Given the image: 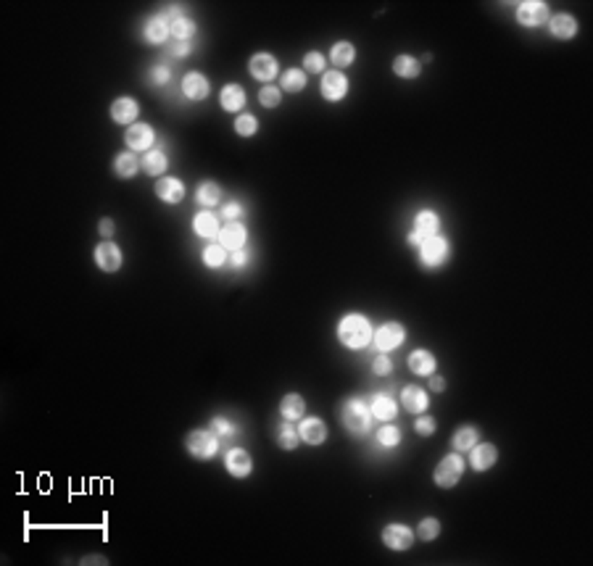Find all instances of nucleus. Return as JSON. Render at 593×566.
Listing matches in <instances>:
<instances>
[{"label":"nucleus","instance_id":"nucleus-21","mask_svg":"<svg viewBox=\"0 0 593 566\" xmlns=\"http://www.w3.org/2000/svg\"><path fill=\"white\" fill-rule=\"evenodd\" d=\"M401 403L409 413H425L427 406H430V398H427V392L422 388L412 385V388H406L401 392Z\"/></svg>","mask_w":593,"mask_h":566},{"label":"nucleus","instance_id":"nucleus-10","mask_svg":"<svg viewBox=\"0 0 593 566\" xmlns=\"http://www.w3.org/2000/svg\"><path fill=\"white\" fill-rule=\"evenodd\" d=\"M95 263H98V269L100 272H119L121 269V250H119L117 243H100L98 248H95Z\"/></svg>","mask_w":593,"mask_h":566},{"label":"nucleus","instance_id":"nucleus-17","mask_svg":"<svg viewBox=\"0 0 593 566\" xmlns=\"http://www.w3.org/2000/svg\"><path fill=\"white\" fill-rule=\"evenodd\" d=\"M298 432H301V440H303V443H308V445H322V443L327 440V427H324V422H322V419H317V416L301 419Z\"/></svg>","mask_w":593,"mask_h":566},{"label":"nucleus","instance_id":"nucleus-47","mask_svg":"<svg viewBox=\"0 0 593 566\" xmlns=\"http://www.w3.org/2000/svg\"><path fill=\"white\" fill-rule=\"evenodd\" d=\"M222 216H225V222H237L243 216V206L240 203H227L222 208Z\"/></svg>","mask_w":593,"mask_h":566},{"label":"nucleus","instance_id":"nucleus-9","mask_svg":"<svg viewBox=\"0 0 593 566\" xmlns=\"http://www.w3.org/2000/svg\"><path fill=\"white\" fill-rule=\"evenodd\" d=\"M416 535L406 524H388L382 530V543L388 545L391 551H409L414 545Z\"/></svg>","mask_w":593,"mask_h":566},{"label":"nucleus","instance_id":"nucleus-7","mask_svg":"<svg viewBox=\"0 0 593 566\" xmlns=\"http://www.w3.org/2000/svg\"><path fill=\"white\" fill-rule=\"evenodd\" d=\"M372 340H375V345L380 348V353H385V351L398 348V345L406 340V330H403V324H398V321H388V324H382V327L375 330Z\"/></svg>","mask_w":593,"mask_h":566},{"label":"nucleus","instance_id":"nucleus-49","mask_svg":"<svg viewBox=\"0 0 593 566\" xmlns=\"http://www.w3.org/2000/svg\"><path fill=\"white\" fill-rule=\"evenodd\" d=\"M246 263H248V253H246V248L235 250V253H232V266H235V269H243Z\"/></svg>","mask_w":593,"mask_h":566},{"label":"nucleus","instance_id":"nucleus-41","mask_svg":"<svg viewBox=\"0 0 593 566\" xmlns=\"http://www.w3.org/2000/svg\"><path fill=\"white\" fill-rule=\"evenodd\" d=\"M440 535V521L438 519H422L419 527H416V537L425 540V543H433Z\"/></svg>","mask_w":593,"mask_h":566},{"label":"nucleus","instance_id":"nucleus-1","mask_svg":"<svg viewBox=\"0 0 593 566\" xmlns=\"http://www.w3.org/2000/svg\"><path fill=\"white\" fill-rule=\"evenodd\" d=\"M372 335H375V330H372L369 319L361 316V314H348L338 324V340L343 342L345 348H351V351L367 348L372 342Z\"/></svg>","mask_w":593,"mask_h":566},{"label":"nucleus","instance_id":"nucleus-42","mask_svg":"<svg viewBox=\"0 0 593 566\" xmlns=\"http://www.w3.org/2000/svg\"><path fill=\"white\" fill-rule=\"evenodd\" d=\"M377 440H380V445H385V448H396V445L401 443V429H396L393 424H385L377 432Z\"/></svg>","mask_w":593,"mask_h":566},{"label":"nucleus","instance_id":"nucleus-36","mask_svg":"<svg viewBox=\"0 0 593 566\" xmlns=\"http://www.w3.org/2000/svg\"><path fill=\"white\" fill-rule=\"evenodd\" d=\"M298 437H301V432H298L296 427H293V422H285L280 429H277V443L283 445L285 450H293L298 445Z\"/></svg>","mask_w":593,"mask_h":566},{"label":"nucleus","instance_id":"nucleus-3","mask_svg":"<svg viewBox=\"0 0 593 566\" xmlns=\"http://www.w3.org/2000/svg\"><path fill=\"white\" fill-rule=\"evenodd\" d=\"M185 448L193 459H201V461H209L216 456V450H219V440L213 432L209 429H193L188 437H185Z\"/></svg>","mask_w":593,"mask_h":566},{"label":"nucleus","instance_id":"nucleus-15","mask_svg":"<svg viewBox=\"0 0 593 566\" xmlns=\"http://www.w3.org/2000/svg\"><path fill=\"white\" fill-rule=\"evenodd\" d=\"M246 237H248V232H246V227L240 224V222H227L219 229V245L235 253V250L246 248Z\"/></svg>","mask_w":593,"mask_h":566},{"label":"nucleus","instance_id":"nucleus-14","mask_svg":"<svg viewBox=\"0 0 593 566\" xmlns=\"http://www.w3.org/2000/svg\"><path fill=\"white\" fill-rule=\"evenodd\" d=\"M156 198L161 203H169V206H174L185 198V185H182V179L177 177H161L156 182Z\"/></svg>","mask_w":593,"mask_h":566},{"label":"nucleus","instance_id":"nucleus-12","mask_svg":"<svg viewBox=\"0 0 593 566\" xmlns=\"http://www.w3.org/2000/svg\"><path fill=\"white\" fill-rule=\"evenodd\" d=\"M153 140L156 132L151 130V124H142V121H135L132 127H127V135H124V142L130 145V151H151Z\"/></svg>","mask_w":593,"mask_h":566},{"label":"nucleus","instance_id":"nucleus-24","mask_svg":"<svg viewBox=\"0 0 593 566\" xmlns=\"http://www.w3.org/2000/svg\"><path fill=\"white\" fill-rule=\"evenodd\" d=\"M219 103H222L225 111L237 114V111H243V106H246V90L240 84H225L222 95H219Z\"/></svg>","mask_w":593,"mask_h":566},{"label":"nucleus","instance_id":"nucleus-19","mask_svg":"<svg viewBox=\"0 0 593 566\" xmlns=\"http://www.w3.org/2000/svg\"><path fill=\"white\" fill-rule=\"evenodd\" d=\"M225 466H227V472L232 474V477H237V480H243V477H248L250 469H253V461H250L248 450H243V448H232V450H230V453H227Z\"/></svg>","mask_w":593,"mask_h":566},{"label":"nucleus","instance_id":"nucleus-29","mask_svg":"<svg viewBox=\"0 0 593 566\" xmlns=\"http://www.w3.org/2000/svg\"><path fill=\"white\" fill-rule=\"evenodd\" d=\"M142 169L140 158L132 153V151H124V153L117 155V161H114V171H117L121 179H132L137 171Z\"/></svg>","mask_w":593,"mask_h":566},{"label":"nucleus","instance_id":"nucleus-52","mask_svg":"<svg viewBox=\"0 0 593 566\" xmlns=\"http://www.w3.org/2000/svg\"><path fill=\"white\" fill-rule=\"evenodd\" d=\"M430 388L435 390V392H443V390H446V379H443V377H433V379H430Z\"/></svg>","mask_w":593,"mask_h":566},{"label":"nucleus","instance_id":"nucleus-2","mask_svg":"<svg viewBox=\"0 0 593 566\" xmlns=\"http://www.w3.org/2000/svg\"><path fill=\"white\" fill-rule=\"evenodd\" d=\"M340 411H343V427L351 435H367L372 424V411L364 398H348Z\"/></svg>","mask_w":593,"mask_h":566},{"label":"nucleus","instance_id":"nucleus-50","mask_svg":"<svg viewBox=\"0 0 593 566\" xmlns=\"http://www.w3.org/2000/svg\"><path fill=\"white\" fill-rule=\"evenodd\" d=\"M98 229H100V235L108 240V237L114 235V222H111V219H100V227H98Z\"/></svg>","mask_w":593,"mask_h":566},{"label":"nucleus","instance_id":"nucleus-6","mask_svg":"<svg viewBox=\"0 0 593 566\" xmlns=\"http://www.w3.org/2000/svg\"><path fill=\"white\" fill-rule=\"evenodd\" d=\"M449 253H451L449 240H446V237H440V235L430 237V240H425V243L419 245V261H422L425 266H430V269H435V266H440V263H446Z\"/></svg>","mask_w":593,"mask_h":566},{"label":"nucleus","instance_id":"nucleus-11","mask_svg":"<svg viewBox=\"0 0 593 566\" xmlns=\"http://www.w3.org/2000/svg\"><path fill=\"white\" fill-rule=\"evenodd\" d=\"M248 69H250V77H253V79H261V82L269 84L274 77H277L280 63H277V59L269 56V53H256V56L250 59Z\"/></svg>","mask_w":593,"mask_h":566},{"label":"nucleus","instance_id":"nucleus-28","mask_svg":"<svg viewBox=\"0 0 593 566\" xmlns=\"http://www.w3.org/2000/svg\"><path fill=\"white\" fill-rule=\"evenodd\" d=\"M330 61H332V66H335V71L351 66V63L356 61V47L351 45V43H345V40L335 43L332 50H330Z\"/></svg>","mask_w":593,"mask_h":566},{"label":"nucleus","instance_id":"nucleus-13","mask_svg":"<svg viewBox=\"0 0 593 566\" xmlns=\"http://www.w3.org/2000/svg\"><path fill=\"white\" fill-rule=\"evenodd\" d=\"M345 93H348V79H345V74H340V71H327V74L322 77V95H324L330 103L343 100Z\"/></svg>","mask_w":593,"mask_h":566},{"label":"nucleus","instance_id":"nucleus-43","mask_svg":"<svg viewBox=\"0 0 593 566\" xmlns=\"http://www.w3.org/2000/svg\"><path fill=\"white\" fill-rule=\"evenodd\" d=\"M303 71H308V74H322V71H324V56L317 53V50H308L306 56H303Z\"/></svg>","mask_w":593,"mask_h":566},{"label":"nucleus","instance_id":"nucleus-38","mask_svg":"<svg viewBox=\"0 0 593 566\" xmlns=\"http://www.w3.org/2000/svg\"><path fill=\"white\" fill-rule=\"evenodd\" d=\"M227 261V250L222 245H209V248L203 250V263L209 266V269H219V266H225Z\"/></svg>","mask_w":593,"mask_h":566},{"label":"nucleus","instance_id":"nucleus-40","mask_svg":"<svg viewBox=\"0 0 593 566\" xmlns=\"http://www.w3.org/2000/svg\"><path fill=\"white\" fill-rule=\"evenodd\" d=\"M193 35H195V24L190 22V19L179 16L177 22H172V37H174V40H185V43H190V37Z\"/></svg>","mask_w":593,"mask_h":566},{"label":"nucleus","instance_id":"nucleus-37","mask_svg":"<svg viewBox=\"0 0 593 566\" xmlns=\"http://www.w3.org/2000/svg\"><path fill=\"white\" fill-rule=\"evenodd\" d=\"M259 103L264 108H277L283 103V90L277 84H264L259 93Z\"/></svg>","mask_w":593,"mask_h":566},{"label":"nucleus","instance_id":"nucleus-44","mask_svg":"<svg viewBox=\"0 0 593 566\" xmlns=\"http://www.w3.org/2000/svg\"><path fill=\"white\" fill-rule=\"evenodd\" d=\"M211 429L216 432V435H222V437H230V435H235V432H237L235 424H232L230 419H225V416H213V419H211Z\"/></svg>","mask_w":593,"mask_h":566},{"label":"nucleus","instance_id":"nucleus-16","mask_svg":"<svg viewBox=\"0 0 593 566\" xmlns=\"http://www.w3.org/2000/svg\"><path fill=\"white\" fill-rule=\"evenodd\" d=\"M498 461V448L490 443H477L474 448H470V464L474 472H488L493 464Z\"/></svg>","mask_w":593,"mask_h":566},{"label":"nucleus","instance_id":"nucleus-27","mask_svg":"<svg viewBox=\"0 0 593 566\" xmlns=\"http://www.w3.org/2000/svg\"><path fill=\"white\" fill-rule=\"evenodd\" d=\"M280 413H283L285 422H298L306 413V401L301 395H296V392H290V395H285L280 401Z\"/></svg>","mask_w":593,"mask_h":566},{"label":"nucleus","instance_id":"nucleus-26","mask_svg":"<svg viewBox=\"0 0 593 566\" xmlns=\"http://www.w3.org/2000/svg\"><path fill=\"white\" fill-rule=\"evenodd\" d=\"M193 229H195V235L198 237H206V240H211V237H219V219L213 216V211L209 208H203L195 219H193Z\"/></svg>","mask_w":593,"mask_h":566},{"label":"nucleus","instance_id":"nucleus-22","mask_svg":"<svg viewBox=\"0 0 593 566\" xmlns=\"http://www.w3.org/2000/svg\"><path fill=\"white\" fill-rule=\"evenodd\" d=\"M435 355L425 351V348H419L414 353L409 355V369L414 372L416 377H433V372H435Z\"/></svg>","mask_w":593,"mask_h":566},{"label":"nucleus","instance_id":"nucleus-4","mask_svg":"<svg viewBox=\"0 0 593 566\" xmlns=\"http://www.w3.org/2000/svg\"><path fill=\"white\" fill-rule=\"evenodd\" d=\"M462 474H464V459L453 453V456H446V459H443L438 466H435L433 480H435V484H438V487L449 490V487H453V484L462 480Z\"/></svg>","mask_w":593,"mask_h":566},{"label":"nucleus","instance_id":"nucleus-20","mask_svg":"<svg viewBox=\"0 0 593 566\" xmlns=\"http://www.w3.org/2000/svg\"><path fill=\"white\" fill-rule=\"evenodd\" d=\"M182 95L190 98V100H203L209 95V79L198 74V71H190L182 79Z\"/></svg>","mask_w":593,"mask_h":566},{"label":"nucleus","instance_id":"nucleus-46","mask_svg":"<svg viewBox=\"0 0 593 566\" xmlns=\"http://www.w3.org/2000/svg\"><path fill=\"white\" fill-rule=\"evenodd\" d=\"M372 369H375V374H382V377H385V374H391V372H393V361L388 358V355L380 353L377 358H375Z\"/></svg>","mask_w":593,"mask_h":566},{"label":"nucleus","instance_id":"nucleus-33","mask_svg":"<svg viewBox=\"0 0 593 566\" xmlns=\"http://www.w3.org/2000/svg\"><path fill=\"white\" fill-rule=\"evenodd\" d=\"M195 198H198V203H201L203 208H211L222 198V190H219V185H213V182H201L198 190H195Z\"/></svg>","mask_w":593,"mask_h":566},{"label":"nucleus","instance_id":"nucleus-34","mask_svg":"<svg viewBox=\"0 0 593 566\" xmlns=\"http://www.w3.org/2000/svg\"><path fill=\"white\" fill-rule=\"evenodd\" d=\"M477 437L480 432L474 429V427H459L456 432H453V448L456 450H470L477 445Z\"/></svg>","mask_w":593,"mask_h":566},{"label":"nucleus","instance_id":"nucleus-23","mask_svg":"<svg viewBox=\"0 0 593 566\" xmlns=\"http://www.w3.org/2000/svg\"><path fill=\"white\" fill-rule=\"evenodd\" d=\"M548 29H551V35L559 37V40H572V37L578 35V22H575V16H569V13H557V16H551Z\"/></svg>","mask_w":593,"mask_h":566},{"label":"nucleus","instance_id":"nucleus-51","mask_svg":"<svg viewBox=\"0 0 593 566\" xmlns=\"http://www.w3.org/2000/svg\"><path fill=\"white\" fill-rule=\"evenodd\" d=\"M190 53V43H185V40H177V43H174V56H179V59H182V56H188Z\"/></svg>","mask_w":593,"mask_h":566},{"label":"nucleus","instance_id":"nucleus-18","mask_svg":"<svg viewBox=\"0 0 593 566\" xmlns=\"http://www.w3.org/2000/svg\"><path fill=\"white\" fill-rule=\"evenodd\" d=\"M137 114H140V106H137V100H132V98H117V100L111 103V118H114L117 124L132 127L135 118H137Z\"/></svg>","mask_w":593,"mask_h":566},{"label":"nucleus","instance_id":"nucleus-48","mask_svg":"<svg viewBox=\"0 0 593 566\" xmlns=\"http://www.w3.org/2000/svg\"><path fill=\"white\" fill-rule=\"evenodd\" d=\"M172 79V71L166 69V66H156L153 71H151V82L153 84H166Z\"/></svg>","mask_w":593,"mask_h":566},{"label":"nucleus","instance_id":"nucleus-8","mask_svg":"<svg viewBox=\"0 0 593 566\" xmlns=\"http://www.w3.org/2000/svg\"><path fill=\"white\" fill-rule=\"evenodd\" d=\"M517 22L522 26H541L548 22V6L543 0H525L517 6Z\"/></svg>","mask_w":593,"mask_h":566},{"label":"nucleus","instance_id":"nucleus-30","mask_svg":"<svg viewBox=\"0 0 593 566\" xmlns=\"http://www.w3.org/2000/svg\"><path fill=\"white\" fill-rule=\"evenodd\" d=\"M169 35H172V26H169V22H166L164 16H153L151 22L145 24V40H148V43H153V45L166 43Z\"/></svg>","mask_w":593,"mask_h":566},{"label":"nucleus","instance_id":"nucleus-39","mask_svg":"<svg viewBox=\"0 0 593 566\" xmlns=\"http://www.w3.org/2000/svg\"><path fill=\"white\" fill-rule=\"evenodd\" d=\"M235 132L240 137H253L256 132H259V121L253 114H243V116L235 118Z\"/></svg>","mask_w":593,"mask_h":566},{"label":"nucleus","instance_id":"nucleus-25","mask_svg":"<svg viewBox=\"0 0 593 566\" xmlns=\"http://www.w3.org/2000/svg\"><path fill=\"white\" fill-rule=\"evenodd\" d=\"M369 411H372V416L380 419V422H393L396 413H398V403L393 401L391 395H375V398L369 401Z\"/></svg>","mask_w":593,"mask_h":566},{"label":"nucleus","instance_id":"nucleus-31","mask_svg":"<svg viewBox=\"0 0 593 566\" xmlns=\"http://www.w3.org/2000/svg\"><path fill=\"white\" fill-rule=\"evenodd\" d=\"M419 71H422V63L414 56H398L393 61V74L401 77V79H414V77H419Z\"/></svg>","mask_w":593,"mask_h":566},{"label":"nucleus","instance_id":"nucleus-32","mask_svg":"<svg viewBox=\"0 0 593 566\" xmlns=\"http://www.w3.org/2000/svg\"><path fill=\"white\" fill-rule=\"evenodd\" d=\"M169 166V158H166L164 151H148L145 158H142V171L151 174V177H161Z\"/></svg>","mask_w":593,"mask_h":566},{"label":"nucleus","instance_id":"nucleus-5","mask_svg":"<svg viewBox=\"0 0 593 566\" xmlns=\"http://www.w3.org/2000/svg\"><path fill=\"white\" fill-rule=\"evenodd\" d=\"M438 229H440L438 213L435 211H419L416 213V219H414V229L409 232V245L419 248L425 240L438 235Z\"/></svg>","mask_w":593,"mask_h":566},{"label":"nucleus","instance_id":"nucleus-35","mask_svg":"<svg viewBox=\"0 0 593 566\" xmlns=\"http://www.w3.org/2000/svg\"><path fill=\"white\" fill-rule=\"evenodd\" d=\"M303 87H306V71L287 69L283 74V90H287V93H301Z\"/></svg>","mask_w":593,"mask_h":566},{"label":"nucleus","instance_id":"nucleus-45","mask_svg":"<svg viewBox=\"0 0 593 566\" xmlns=\"http://www.w3.org/2000/svg\"><path fill=\"white\" fill-rule=\"evenodd\" d=\"M414 429L422 437L435 435V419H433V416H419V419H416V424H414Z\"/></svg>","mask_w":593,"mask_h":566}]
</instances>
